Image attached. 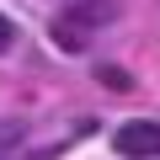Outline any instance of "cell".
Returning <instances> with one entry per match:
<instances>
[{
	"mask_svg": "<svg viewBox=\"0 0 160 160\" xmlns=\"http://www.w3.org/2000/svg\"><path fill=\"white\" fill-rule=\"evenodd\" d=\"M123 11V0H69V6L53 16V48L64 53H86V43L96 38V27H107L112 16Z\"/></svg>",
	"mask_w": 160,
	"mask_h": 160,
	"instance_id": "cell-1",
	"label": "cell"
},
{
	"mask_svg": "<svg viewBox=\"0 0 160 160\" xmlns=\"http://www.w3.org/2000/svg\"><path fill=\"white\" fill-rule=\"evenodd\" d=\"M112 149H118L123 160H160V123H149V118L123 123L118 139H112Z\"/></svg>",
	"mask_w": 160,
	"mask_h": 160,
	"instance_id": "cell-2",
	"label": "cell"
},
{
	"mask_svg": "<svg viewBox=\"0 0 160 160\" xmlns=\"http://www.w3.org/2000/svg\"><path fill=\"white\" fill-rule=\"evenodd\" d=\"M96 80H107L112 91H128V86H133V80H128V69H118V64H102V75H96Z\"/></svg>",
	"mask_w": 160,
	"mask_h": 160,
	"instance_id": "cell-3",
	"label": "cell"
},
{
	"mask_svg": "<svg viewBox=\"0 0 160 160\" xmlns=\"http://www.w3.org/2000/svg\"><path fill=\"white\" fill-rule=\"evenodd\" d=\"M11 38H16V27H11L6 16H0V53H6V48H11Z\"/></svg>",
	"mask_w": 160,
	"mask_h": 160,
	"instance_id": "cell-4",
	"label": "cell"
}]
</instances>
